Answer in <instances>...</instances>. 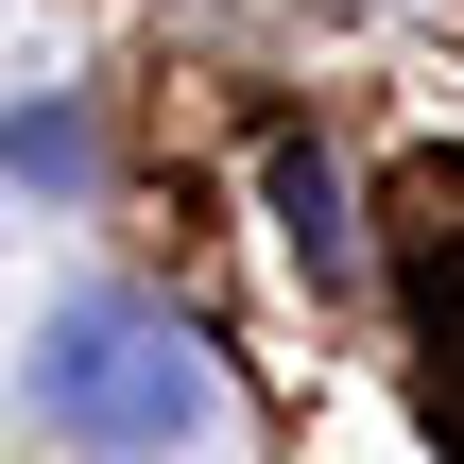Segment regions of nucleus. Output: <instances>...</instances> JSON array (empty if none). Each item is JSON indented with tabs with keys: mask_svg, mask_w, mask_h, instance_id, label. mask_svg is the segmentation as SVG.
<instances>
[{
	"mask_svg": "<svg viewBox=\"0 0 464 464\" xmlns=\"http://www.w3.org/2000/svg\"><path fill=\"white\" fill-rule=\"evenodd\" d=\"M34 430L86 464H155L207 430V327L172 310V293H69L52 327H34Z\"/></svg>",
	"mask_w": 464,
	"mask_h": 464,
	"instance_id": "1",
	"label": "nucleus"
},
{
	"mask_svg": "<svg viewBox=\"0 0 464 464\" xmlns=\"http://www.w3.org/2000/svg\"><path fill=\"white\" fill-rule=\"evenodd\" d=\"M258 189H276V241H293V276H310V293H344V276H362V224H344V172H327V138H276V155H258Z\"/></svg>",
	"mask_w": 464,
	"mask_h": 464,
	"instance_id": "2",
	"label": "nucleus"
}]
</instances>
